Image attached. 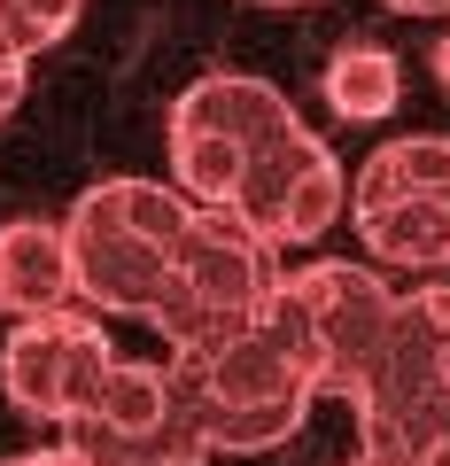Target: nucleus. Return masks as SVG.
<instances>
[{"mask_svg":"<svg viewBox=\"0 0 450 466\" xmlns=\"http://www.w3.org/2000/svg\"><path fill=\"white\" fill-rule=\"evenodd\" d=\"M164 381L179 397L186 428L202 435V451H272L303 428V412L318 404L311 389V342L303 319L287 303V288H272V303L249 319L241 334L210 350H171Z\"/></svg>","mask_w":450,"mask_h":466,"instance_id":"obj_1","label":"nucleus"},{"mask_svg":"<svg viewBox=\"0 0 450 466\" xmlns=\"http://www.w3.org/2000/svg\"><path fill=\"white\" fill-rule=\"evenodd\" d=\"M195 202L164 179H101L70 202L63 249H70V296L85 311H125L148 319L164 303L171 257H179Z\"/></svg>","mask_w":450,"mask_h":466,"instance_id":"obj_2","label":"nucleus"},{"mask_svg":"<svg viewBox=\"0 0 450 466\" xmlns=\"http://www.w3.org/2000/svg\"><path fill=\"white\" fill-rule=\"evenodd\" d=\"M280 257L256 241L249 226H234L225 210H195L179 257H171V280H164V303L148 311V327L164 334L171 350H210L225 334H241L256 311L272 303L280 288Z\"/></svg>","mask_w":450,"mask_h":466,"instance_id":"obj_3","label":"nucleus"},{"mask_svg":"<svg viewBox=\"0 0 450 466\" xmlns=\"http://www.w3.org/2000/svg\"><path fill=\"white\" fill-rule=\"evenodd\" d=\"M280 288L303 319V342H311V389L350 404L381 358L388 327H396L388 280L373 265H350V257H311V265L280 272Z\"/></svg>","mask_w":450,"mask_h":466,"instance_id":"obj_4","label":"nucleus"},{"mask_svg":"<svg viewBox=\"0 0 450 466\" xmlns=\"http://www.w3.org/2000/svg\"><path fill=\"white\" fill-rule=\"evenodd\" d=\"M109 366H117L109 327L70 303V311L8 327V342H0V397L16 404L24 420H39V428H70V420L101 397Z\"/></svg>","mask_w":450,"mask_h":466,"instance_id":"obj_5","label":"nucleus"},{"mask_svg":"<svg viewBox=\"0 0 450 466\" xmlns=\"http://www.w3.org/2000/svg\"><path fill=\"white\" fill-rule=\"evenodd\" d=\"M342 210H350V179H342V164H334V148L303 125V133L272 140L265 156H249V171H241L234 210H225V218L249 226L256 241L280 257V249H311V241H326Z\"/></svg>","mask_w":450,"mask_h":466,"instance_id":"obj_6","label":"nucleus"},{"mask_svg":"<svg viewBox=\"0 0 450 466\" xmlns=\"http://www.w3.org/2000/svg\"><path fill=\"white\" fill-rule=\"evenodd\" d=\"M164 133H210V140H225V148H241V156H265L272 140L303 133V116H295V101L272 78H256V70H202V78L171 101Z\"/></svg>","mask_w":450,"mask_h":466,"instance_id":"obj_7","label":"nucleus"},{"mask_svg":"<svg viewBox=\"0 0 450 466\" xmlns=\"http://www.w3.org/2000/svg\"><path fill=\"white\" fill-rule=\"evenodd\" d=\"M70 249L55 218H8L0 226V319L24 327V319L70 311Z\"/></svg>","mask_w":450,"mask_h":466,"instance_id":"obj_8","label":"nucleus"},{"mask_svg":"<svg viewBox=\"0 0 450 466\" xmlns=\"http://www.w3.org/2000/svg\"><path fill=\"white\" fill-rule=\"evenodd\" d=\"M412 195H450V133H396L357 164L350 179V218L381 210V202H412Z\"/></svg>","mask_w":450,"mask_h":466,"instance_id":"obj_9","label":"nucleus"},{"mask_svg":"<svg viewBox=\"0 0 450 466\" xmlns=\"http://www.w3.org/2000/svg\"><path fill=\"white\" fill-rule=\"evenodd\" d=\"M350 226L381 265H404V272H443L450 265V195L381 202V210H357Z\"/></svg>","mask_w":450,"mask_h":466,"instance_id":"obj_10","label":"nucleus"},{"mask_svg":"<svg viewBox=\"0 0 450 466\" xmlns=\"http://www.w3.org/2000/svg\"><path fill=\"white\" fill-rule=\"evenodd\" d=\"M396 101H404V63L388 47H373V39L334 47V63H326V109L334 116L381 125V116H396Z\"/></svg>","mask_w":450,"mask_h":466,"instance_id":"obj_11","label":"nucleus"},{"mask_svg":"<svg viewBox=\"0 0 450 466\" xmlns=\"http://www.w3.org/2000/svg\"><path fill=\"white\" fill-rule=\"evenodd\" d=\"M78 8H85V0H0V24L16 32L24 63H32V55H47L55 39H70V24H78Z\"/></svg>","mask_w":450,"mask_h":466,"instance_id":"obj_12","label":"nucleus"},{"mask_svg":"<svg viewBox=\"0 0 450 466\" xmlns=\"http://www.w3.org/2000/svg\"><path fill=\"white\" fill-rule=\"evenodd\" d=\"M396 303H404V319L419 327V342H427L435 381L450 389V280H427V288H412V296H396Z\"/></svg>","mask_w":450,"mask_h":466,"instance_id":"obj_13","label":"nucleus"},{"mask_svg":"<svg viewBox=\"0 0 450 466\" xmlns=\"http://www.w3.org/2000/svg\"><path fill=\"white\" fill-rule=\"evenodd\" d=\"M0 466H78V459L63 443H47V451H16V459H0Z\"/></svg>","mask_w":450,"mask_h":466,"instance_id":"obj_14","label":"nucleus"},{"mask_svg":"<svg viewBox=\"0 0 450 466\" xmlns=\"http://www.w3.org/2000/svg\"><path fill=\"white\" fill-rule=\"evenodd\" d=\"M8 78H24V47H16V32L0 24V86H8Z\"/></svg>","mask_w":450,"mask_h":466,"instance_id":"obj_15","label":"nucleus"},{"mask_svg":"<svg viewBox=\"0 0 450 466\" xmlns=\"http://www.w3.org/2000/svg\"><path fill=\"white\" fill-rule=\"evenodd\" d=\"M388 8H404V16H450V0H388Z\"/></svg>","mask_w":450,"mask_h":466,"instance_id":"obj_16","label":"nucleus"},{"mask_svg":"<svg viewBox=\"0 0 450 466\" xmlns=\"http://www.w3.org/2000/svg\"><path fill=\"white\" fill-rule=\"evenodd\" d=\"M16 101H24V78H8V86H0V125L16 116Z\"/></svg>","mask_w":450,"mask_h":466,"instance_id":"obj_17","label":"nucleus"},{"mask_svg":"<svg viewBox=\"0 0 450 466\" xmlns=\"http://www.w3.org/2000/svg\"><path fill=\"white\" fill-rule=\"evenodd\" d=\"M435 86H443V94H450V39H443V47H435Z\"/></svg>","mask_w":450,"mask_h":466,"instance_id":"obj_18","label":"nucleus"},{"mask_svg":"<svg viewBox=\"0 0 450 466\" xmlns=\"http://www.w3.org/2000/svg\"><path fill=\"white\" fill-rule=\"evenodd\" d=\"M350 466H404V459H365V451H357V459H350Z\"/></svg>","mask_w":450,"mask_h":466,"instance_id":"obj_19","label":"nucleus"},{"mask_svg":"<svg viewBox=\"0 0 450 466\" xmlns=\"http://www.w3.org/2000/svg\"><path fill=\"white\" fill-rule=\"evenodd\" d=\"M256 8H311V0H256Z\"/></svg>","mask_w":450,"mask_h":466,"instance_id":"obj_20","label":"nucleus"}]
</instances>
